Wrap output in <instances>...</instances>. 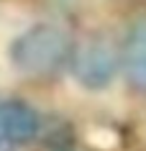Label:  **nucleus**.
I'll return each mask as SVG.
<instances>
[{
  "label": "nucleus",
  "instance_id": "obj_1",
  "mask_svg": "<svg viewBox=\"0 0 146 151\" xmlns=\"http://www.w3.org/2000/svg\"><path fill=\"white\" fill-rule=\"evenodd\" d=\"M77 41L62 23H33L18 33L8 46L10 64L28 80H49L69 69Z\"/></svg>",
  "mask_w": 146,
  "mask_h": 151
},
{
  "label": "nucleus",
  "instance_id": "obj_5",
  "mask_svg": "<svg viewBox=\"0 0 146 151\" xmlns=\"http://www.w3.org/2000/svg\"><path fill=\"white\" fill-rule=\"evenodd\" d=\"M0 143H3V133H0Z\"/></svg>",
  "mask_w": 146,
  "mask_h": 151
},
{
  "label": "nucleus",
  "instance_id": "obj_2",
  "mask_svg": "<svg viewBox=\"0 0 146 151\" xmlns=\"http://www.w3.org/2000/svg\"><path fill=\"white\" fill-rule=\"evenodd\" d=\"M69 72L85 90H105L121 72V49H113L105 39H87L74 46Z\"/></svg>",
  "mask_w": 146,
  "mask_h": 151
},
{
  "label": "nucleus",
  "instance_id": "obj_3",
  "mask_svg": "<svg viewBox=\"0 0 146 151\" xmlns=\"http://www.w3.org/2000/svg\"><path fill=\"white\" fill-rule=\"evenodd\" d=\"M121 74L133 90L146 92V16L136 18L123 36Z\"/></svg>",
  "mask_w": 146,
  "mask_h": 151
},
{
  "label": "nucleus",
  "instance_id": "obj_4",
  "mask_svg": "<svg viewBox=\"0 0 146 151\" xmlns=\"http://www.w3.org/2000/svg\"><path fill=\"white\" fill-rule=\"evenodd\" d=\"M41 131V115L23 100H0L3 143H28Z\"/></svg>",
  "mask_w": 146,
  "mask_h": 151
}]
</instances>
